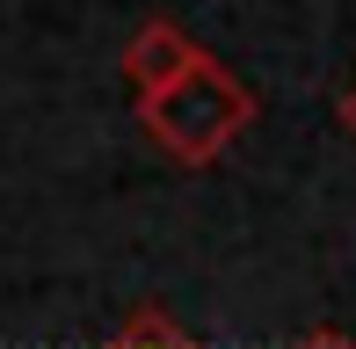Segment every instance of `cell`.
I'll return each mask as SVG.
<instances>
[{
  "label": "cell",
  "mask_w": 356,
  "mask_h": 349,
  "mask_svg": "<svg viewBox=\"0 0 356 349\" xmlns=\"http://www.w3.org/2000/svg\"><path fill=\"white\" fill-rule=\"evenodd\" d=\"M138 124H145V138H153L168 161L211 168L218 153L254 124V95H248L240 73H225V58L197 51V66H189L175 88H160V95L138 102Z\"/></svg>",
  "instance_id": "1"
},
{
  "label": "cell",
  "mask_w": 356,
  "mask_h": 349,
  "mask_svg": "<svg viewBox=\"0 0 356 349\" xmlns=\"http://www.w3.org/2000/svg\"><path fill=\"white\" fill-rule=\"evenodd\" d=\"M197 51H204V44L189 37L182 22L153 15V22H138V29H131V44H124V81H131V95L145 102V95H160V88L182 81V73L197 66Z\"/></svg>",
  "instance_id": "2"
},
{
  "label": "cell",
  "mask_w": 356,
  "mask_h": 349,
  "mask_svg": "<svg viewBox=\"0 0 356 349\" xmlns=\"http://www.w3.org/2000/svg\"><path fill=\"white\" fill-rule=\"evenodd\" d=\"M102 349H197V342H189L160 306H138L131 320H124V335H117V342H102Z\"/></svg>",
  "instance_id": "3"
},
{
  "label": "cell",
  "mask_w": 356,
  "mask_h": 349,
  "mask_svg": "<svg viewBox=\"0 0 356 349\" xmlns=\"http://www.w3.org/2000/svg\"><path fill=\"white\" fill-rule=\"evenodd\" d=\"M334 117H342V131H349V138H356V81H349V88H342V102H334Z\"/></svg>",
  "instance_id": "4"
},
{
  "label": "cell",
  "mask_w": 356,
  "mask_h": 349,
  "mask_svg": "<svg viewBox=\"0 0 356 349\" xmlns=\"http://www.w3.org/2000/svg\"><path fill=\"white\" fill-rule=\"evenodd\" d=\"M298 349H356V342H349V335H334V327H320V335H305Z\"/></svg>",
  "instance_id": "5"
}]
</instances>
